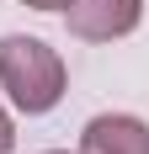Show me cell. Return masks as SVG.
Returning <instances> with one entry per match:
<instances>
[{
	"label": "cell",
	"mask_w": 149,
	"mask_h": 154,
	"mask_svg": "<svg viewBox=\"0 0 149 154\" xmlns=\"http://www.w3.org/2000/svg\"><path fill=\"white\" fill-rule=\"evenodd\" d=\"M0 85L16 101V112H27V117L53 112L64 96V59L43 37L11 32V37H0Z\"/></svg>",
	"instance_id": "cell-1"
},
{
	"label": "cell",
	"mask_w": 149,
	"mask_h": 154,
	"mask_svg": "<svg viewBox=\"0 0 149 154\" xmlns=\"http://www.w3.org/2000/svg\"><path fill=\"white\" fill-rule=\"evenodd\" d=\"M64 21L80 43H112L144 21V0H69Z\"/></svg>",
	"instance_id": "cell-2"
},
{
	"label": "cell",
	"mask_w": 149,
	"mask_h": 154,
	"mask_svg": "<svg viewBox=\"0 0 149 154\" xmlns=\"http://www.w3.org/2000/svg\"><path fill=\"white\" fill-rule=\"evenodd\" d=\"M80 154H149V122L128 112H101L80 133Z\"/></svg>",
	"instance_id": "cell-3"
},
{
	"label": "cell",
	"mask_w": 149,
	"mask_h": 154,
	"mask_svg": "<svg viewBox=\"0 0 149 154\" xmlns=\"http://www.w3.org/2000/svg\"><path fill=\"white\" fill-rule=\"evenodd\" d=\"M16 149V128H11V112L0 106V154H11Z\"/></svg>",
	"instance_id": "cell-4"
},
{
	"label": "cell",
	"mask_w": 149,
	"mask_h": 154,
	"mask_svg": "<svg viewBox=\"0 0 149 154\" xmlns=\"http://www.w3.org/2000/svg\"><path fill=\"white\" fill-rule=\"evenodd\" d=\"M21 5H32V11H64L69 0H21Z\"/></svg>",
	"instance_id": "cell-5"
},
{
	"label": "cell",
	"mask_w": 149,
	"mask_h": 154,
	"mask_svg": "<svg viewBox=\"0 0 149 154\" xmlns=\"http://www.w3.org/2000/svg\"><path fill=\"white\" fill-rule=\"evenodd\" d=\"M53 154H64V149H53Z\"/></svg>",
	"instance_id": "cell-6"
}]
</instances>
